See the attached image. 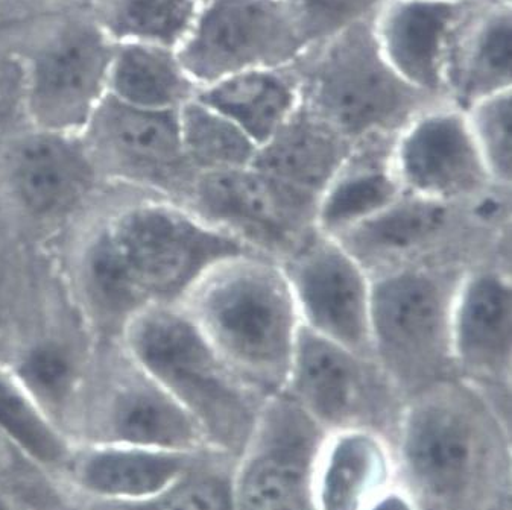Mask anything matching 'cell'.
Wrapping results in <instances>:
<instances>
[{"label":"cell","instance_id":"1","mask_svg":"<svg viewBox=\"0 0 512 510\" xmlns=\"http://www.w3.org/2000/svg\"><path fill=\"white\" fill-rule=\"evenodd\" d=\"M389 444L415 510H511L509 413L467 381L409 398Z\"/></svg>","mask_w":512,"mask_h":510},{"label":"cell","instance_id":"2","mask_svg":"<svg viewBox=\"0 0 512 510\" xmlns=\"http://www.w3.org/2000/svg\"><path fill=\"white\" fill-rule=\"evenodd\" d=\"M256 254L171 199L117 211L84 249L81 281L99 318L121 331L151 306H181L225 260Z\"/></svg>","mask_w":512,"mask_h":510},{"label":"cell","instance_id":"3","mask_svg":"<svg viewBox=\"0 0 512 510\" xmlns=\"http://www.w3.org/2000/svg\"><path fill=\"white\" fill-rule=\"evenodd\" d=\"M181 306L254 391L266 398L285 389L301 321L279 262L260 254L225 260Z\"/></svg>","mask_w":512,"mask_h":510},{"label":"cell","instance_id":"4","mask_svg":"<svg viewBox=\"0 0 512 510\" xmlns=\"http://www.w3.org/2000/svg\"><path fill=\"white\" fill-rule=\"evenodd\" d=\"M119 336L124 356L192 413L210 448L238 459L265 397L225 363L183 306L145 307Z\"/></svg>","mask_w":512,"mask_h":510},{"label":"cell","instance_id":"5","mask_svg":"<svg viewBox=\"0 0 512 510\" xmlns=\"http://www.w3.org/2000/svg\"><path fill=\"white\" fill-rule=\"evenodd\" d=\"M371 19L312 46L292 66L301 107L351 146L399 136L415 117L446 102L415 89L389 66Z\"/></svg>","mask_w":512,"mask_h":510},{"label":"cell","instance_id":"6","mask_svg":"<svg viewBox=\"0 0 512 510\" xmlns=\"http://www.w3.org/2000/svg\"><path fill=\"white\" fill-rule=\"evenodd\" d=\"M467 271L421 266L371 278V353L406 400L458 378L453 312Z\"/></svg>","mask_w":512,"mask_h":510},{"label":"cell","instance_id":"7","mask_svg":"<svg viewBox=\"0 0 512 510\" xmlns=\"http://www.w3.org/2000/svg\"><path fill=\"white\" fill-rule=\"evenodd\" d=\"M335 239L371 278L421 266L471 269L511 262V231L484 227L467 201L449 204L403 193L379 215Z\"/></svg>","mask_w":512,"mask_h":510},{"label":"cell","instance_id":"8","mask_svg":"<svg viewBox=\"0 0 512 510\" xmlns=\"http://www.w3.org/2000/svg\"><path fill=\"white\" fill-rule=\"evenodd\" d=\"M283 391L329 433L370 430L388 441L408 401L374 357L303 327Z\"/></svg>","mask_w":512,"mask_h":510},{"label":"cell","instance_id":"9","mask_svg":"<svg viewBox=\"0 0 512 510\" xmlns=\"http://www.w3.org/2000/svg\"><path fill=\"white\" fill-rule=\"evenodd\" d=\"M307 51L289 0H201L177 55L201 89L247 70L294 66Z\"/></svg>","mask_w":512,"mask_h":510},{"label":"cell","instance_id":"10","mask_svg":"<svg viewBox=\"0 0 512 510\" xmlns=\"http://www.w3.org/2000/svg\"><path fill=\"white\" fill-rule=\"evenodd\" d=\"M327 436L288 392L266 397L234 462V510H317L315 471Z\"/></svg>","mask_w":512,"mask_h":510},{"label":"cell","instance_id":"11","mask_svg":"<svg viewBox=\"0 0 512 510\" xmlns=\"http://www.w3.org/2000/svg\"><path fill=\"white\" fill-rule=\"evenodd\" d=\"M184 207L279 263L318 231V199L254 166L198 174Z\"/></svg>","mask_w":512,"mask_h":510},{"label":"cell","instance_id":"12","mask_svg":"<svg viewBox=\"0 0 512 510\" xmlns=\"http://www.w3.org/2000/svg\"><path fill=\"white\" fill-rule=\"evenodd\" d=\"M180 110H145L105 95L80 134L98 175L186 204L198 172L184 152Z\"/></svg>","mask_w":512,"mask_h":510},{"label":"cell","instance_id":"13","mask_svg":"<svg viewBox=\"0 0 512 510\" xmlns=\"http://www.w3.org/2000/svg\"><path fill=\"white\" fill-rule=\"evenodd\" d=\"M114 45L92 17L69 20L35 45L25 66L32 128L81 134L107 95Z\"/></svg>","mask_w":512,"mask_h":510},{"label":"cell","instance_id":"14","mask_svg":"<svg viewBox=\"0 0 512 510\" xmlns=\"http://www.w3.org/2000/svg\"><path fill=\"white\" fill-rule=\"evenodd\" d=\"M280 265L301 327L373 357L371 277L338 239L318 230Z\"/></svg>","mask_w":512,"mask_h":510},{"label":"cell","instance_id":"15","mask_svg":"<svg viewBox=\"0 0 512 510\" xmlns=\"http://www.w3.org/2000/svg\"><path fill=\"white\" fill-rule=\"evenodd\" d=\"M80 427L83 444L131 445L178 453L213 451L192 413L127 357L125 368L110 377L84 406Z\"/></svg>","mask_w":512,"mask_h":510},{"label":"cell","instance_id":"16","mask_svg":"<svg viewBox=\"0 0 512 510\" xmlns=\"http://www.w3.org/2000/svg\"><path fill=\"white\" fill-rule=\"evenodd\" d=\"M456 375L509 413L512 369L511 262L468 269L453 312Z\"/></svg>","mask_w":512,"mask_h":510},{"label":"cell","instance_id":"17","mask_svg":"<svg viewBox=\"0 0 512 510\" xmlns=\"http://www.w3.org/2000/svg\"><path fill=\"white\" fill-rule=\"evenodd\" d=\"M394 170L405 195L449 204L475 198L496 183L464 111L447 102L433 105L400 131Z\"/></svg>","mask_w":512,"mask_h":510},{"label":"cell","instance_id":"18","mask_svg":"<svg viewBox=\"0 0 512 510\" xmlns=\"http://www.w3.org/2000/svg\"><path fill=\"white\" fill-rule=\"evenodd\" d=\"M475 5L450 0H385L371 19L380 52L412 87L446 101L447 54L455 32Z\"/></svg>","mask_w":512,"mask_h":510},{"label":"cell","instance_id":"19","mask_svg":"<svg viewBox=\"0 0 512 510\" xmlns=\"http://www.w3.org/2000/svg\"><path fill=\"white\" fill-rule=\"evenodd\" d=\"M511 0L471 8L455 32L446 66L443 95L459 110L509 92L512 87Z\"/></svg>","mask_w":512,"mask_h":510},{"label":"cell","instance_id":"20","mask_svg":"<svg viewBox=\"0 0 512 510\" xmlns=\"http://www.w3.org/2000/svg\"><path fill=\"white\" fill-rule=\"evenodd\" d=\"M11 183L38 216H60L80 204L98 180L80 134L35 130L14 146Z\"/></svg>","mask_w":512,"mask_h":510},{"label":"cell","instance_id":"21","mask_svg":"<svg viewBox=\"0 0 512 510\" xmlns=\"http://www.w3.org/2000/svg\"><path fill=\"white\" fill-rule=\"evenodd\" d=\"M204 453L152 450L116 444L75 447L64 473L89 500L137 501L168 488L192 470Z\"/></svg>","mask_w":512,"mask_h":510},{"label":"cell","instance_id":"22","mask_svg":"<svg viewBox=\"0 0 512 510\" xmlns=\"http://www.w3.org/2000/svg\"><path fill=\"white\" fill-rule=\"evenodd\" d=\"M394 488L385 436L370 430L329 433L315 471L317 510H368Z\"/></svg>","mask_w":512,"mask_h":510},{"label":"cell","instance_id":"23","mask_svg":"<svg viewBox=\"0 0 512 510\" xmlns=\"http://www.w3.org/2000/svg\"><path fill=\"white\" fill-rule=\"evenodd\" d=\"M394 137H373L351 148L318 202L321 233L339 237L403 195L394 170Z\"/></svg>","mask_w":512,"mask_h":510},{"label":"cell","instance_id":"24","mask_svg":"<svg viewBox=\"0 0 512 510\" xmlns=\"http://www.w3.org/2000/svg\"><path fill=\"white\" fill-rule=\"evenodd\" d=\"M351 148L300 104L288 122L259 146L253 166L320 202Z\"/></svg>","mask_w":512,"mask_h":510},{"label":"cell","instance_id":"25","mask_svg":"<svg viewBox=\"0 0 512 510\" xmlns=\"http://www.w3.org/2000/svg\"><path fill=\"white\" fill-rule=\"evenodd\" d=\"M195 98L224 114L260 146L297 110L300 85L292 66L247 70L201 87Z\"/></svg>","mask_w":512,"mask_h":510},{"label":"cell","instance_id":"26","mask_svg":"<svg viewBox=\"0 0 512 510\" xmlns=\"http://www.w3.org/2000/svg\"><path fill=\"white\" fill-rule=\"evenodd\" d=\"M198 87L175 49L143 43L114 45L107 95L145 110L175 111L195 98Z\"/></svg>","mask_w":512,"mask_h":510},{"label":"cell","instance_id":"27","mask_svg":"<svg viewBox=\"0 0 512 510\" xmlns=\"http://www.w3.org/2000/svg\"><path fill=\"white\" fill-rule=\"evenodd\" d=\"M201 0H92V17L113 43H143L177 51Z\"/></svg>","mask_w":512,"mask_h":510},{"label":"cell","instance_id":"28","mask_svg":"<svg viewBox=\"0 0 512 510\" xmlns=\"http://www.w3.org/2000/svg\"><path fill=\"white\" fill-rule=\"evenodd\" d=\"M0 432L52 473L66 471L75 442L38 406L17 380L10 365L0 362Z\"/></svg>","mask_w":512,"mask_h":510},{"label":"cell","instance_id":"29","mask_svg":"<svg viewBox=\"0 0 512 510\" xmlns=\"http://www.w3.org/2000/svg\"><path fill=\"white\" fill-rule=\"evenodd\" d=\"M10 368L38 406L72 439L81 394L80 365L73 354L48 340L32 347Z\"/></svg>","mask_w":512,"mask_h":510},{"label":"cell","instance_id":"30","mask_svg":"<svg viewBox=\"0 0 512 510\" xmlns=\"http://www.w3.org/2000/svg\"><path fill=\"white\" fill-rule=\"evenodd\" d=\"M184 152L198 174L253 166L259 146L236 123L193 98L180 110Z\"/></svg>","mask_w":512,"mask_h":510},{"label":"cell","instance_id":"31","mask_svg":"<svg viewBox=\"0 0 512 510\" xmlns=\"http://www.w3.org/2000/svg\"><path fill=\"white\" fill-rule=\"evenodd\" d=\"M236 460L209 453L174 483L137 501L89 500L86 510H234Z\"/></svg>","mask_w":512,"mask_h":510},{"label":"cell","instance_id":"32","mask_svg":"<svg viewBox=\"0 0 512 510\" xmlns=\"http://www.w3.org/2000/svg\"><path fill=\"white\" fill-rule=\"evenodd\" d=\"M0 497L22 510H66L55 473L0 432Z\"/></svg>","mask_w":512,"mask_h":510},{"label":"cell","instance_id":"33","mask_svg":"<svg viewBox=\"0 0 512 510\" xmlns=\"http://www.w3.org/2000/svg\"><path fill=\"white\" fill-rule=\"evenodd\" d=\"M464 113L491 178L512 187V90L484 99Z\"/></svg>","mask_w":512,"mask_h":510},{"label":"cell","instance_id":"34","mask_svg":"<svg viewBox=\"0 0 512 510\" xmlns=\"http://www.w3.org/2000/svg\"><path fill=\"white\" fill-rule=\"evenodd\" d=\"M385 0H289L309 49L342 29L371 19Z\"/></svg>","mask_w":512,"mask_h":510},{"label":"cell","instance_id":"35","mask_svg":"<svg viewBox=\"0 0 512 510\" xmlns=\"http://www.w3.org/2000/svg\"><path fill=\"white\" fill-rule=\"evenodd\" d=\"M368 510H415L408 498L399 491V488L391 489L385 497L380 498L373 507Z\"/></svg>","mask_w":512,"mask_h":510},{"label":"cell","instance_id":"36","mask_svg":"<svg viewBox=\"0 0 512 510\" xmlns=\"http://www.w3.org/2000/svg\"><path fill=\"white\" fill-rule=\"evenodd\" d=\"M0 510H22L19 507L14 506L10 501L4 500V498L0 497Z\"/></svg>","mask_w":512,"mask_h":510},{"label":"cell","instance_id":"37","mask_svg":"<svg viewBox=\"0 0 512 510\" xmlns=\"http://www.w3.org/2000/svg\"><path fill=\"white\" fill-rule=\"evenodd\" d=\"M450 2H459V4H487L493 0H450Z\"/></svg>","mask_w":512,"mask_h":510},{"label":"cell","instance_id":"38","mask_svg":"<svg viewBox=\"0 0 512 510\" xmlns=\"http://www.w3.org/2000/svg\"><path fill=\"white\" fill-rule=\"evenodd\" d=\"M80 2H83V4H87V5L92 4V0H80Z\"/></svg>","mask_w":512,"mask_h":510}]
</instances>
